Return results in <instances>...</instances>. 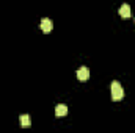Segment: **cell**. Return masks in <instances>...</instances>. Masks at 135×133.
Returning <instances> with one entry per match:
<instances>
[{"mask_svg":"<svg viewBox=\"0 0 135 133\" xmlns=\"http://www.w3.org/2000/svg\"><path fill=\"white\" fill-rule=\"evenodd\" d=\"M110 89H112V100L118 102V100H121L124 97V89H123V86L119 85V81H112Z\"/></svg>","mask_w":135,"mask_h":133,"instance_id":"6da1fadb","label":"cell"},{"mask_svg":"<svg viewBox=\"0 0 135 133\" xmlns=\"http://www.w3.org/2000/svg\"><path fill=\"white\" fill-rule=\"evenodd\" d=\"M39 27H41V30H42V33H50V32H52V28H54V24H52V21H50V19H47V17H44V19L41 21V24H39Z\"/></svg>","mask_w":135,"mask_h":133,"instance_id":"7a4b0ae2","label":"cell"},{"mask_svg":"<svg viewBox=\"0 0 135 133\" xmlns=\"http://www.w3.org/2000/svg\"><path fill=\"white\" fill-rule=\"evenodd\" d=\"M77 78L79 80H88L90 78V70H88V67H85V66H82V67H79L77 69Z\"/></svg>","mask_w":135,"mask_h":133,"instance_id":"3957f363","label":"cell"},{"mask_svg":"<svg viewBox=\"0 0 135 133\" xmlns=\"http://www.w3.org/2000/svg\"><path fill=\"white\" fill-rule=\"evenodd\" d=\"M131 14H132L131 6H129L127 3H123L121 8H119V16H121V17H131Z\"/></svg>","mask_w":135,"mask_h":133,"instance_id":"277c9868","label":"cell"},{"mask_svg":"<svg viewBox=\"0 0 135 133\" xmlns=\"http://www.w3.org/2000/svg\"><path fill=\"white\" fill-rule=\"evenodd\" d=\"M55 114H57L58 117L66 116V114H68V106H66V105H63V103L57 105V106H55Z\"/></svg>","mask_w":135,"mask_h":133,"instance_id":"5b68a950","label":"cell"},{"mask_svg":"<svg viewBox=\"0 0 135 133\" xmlns=\"http://www.w3.org/2000/svg\"><path fill=\"white\" fill-rule=\"evenodd\" d=\"M19 119H21V125H22V127H30V125H32V119H30L28 114H22Z\"/></svg>","mask_w":135,"mask_h":133,"instance_id":"8992f818","label":"cell"}]
</instances>
